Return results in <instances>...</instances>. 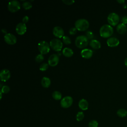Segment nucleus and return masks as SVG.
<instances>
[{
  "mask_svg": "<svg viewBox=\"0 0 127 127\" xmlns=\"http://www.w3.org/2000/svg\"><path fill=\"white\" fill-rule=\"evenodd\" d=\"M62 1L65 4L70 5L73 4L74 2V0H62Z\"/></svg>",
  "mask_w": 127,
  "mask_h": 127,
  "instance_id": "nucleus-32",
  "label": "nucleus"
},
{
  "mask_svg": "<svg viewBox=\"0 0 127 127\" xmlns=\"http://www.w3.org/2000/svg\"><path fill=\"white\" fill-rule=\"evenodd\" d=\"M88 44V39L86 36L79 35L76 37L75 40V44L79 48L86 47Z\"/></svg>",
  "mask_w": 127,
  "mask_h": 127,
  "instance_id": "nucleus-3",
  "label": "nucleus"
},
{
  "mask_svg": "<svg viewBox=\"0 0 127 127\" xmlns=\"http://www.w3.org/2000/svg\"><path fill=\"white\" fill-rule=\"evenodd\" d=\"M117 32L120 34H124L126 33L127 31V26L126 24L122 23H119L117 25L116 28Z\"/></svg>",
  "mask_w": 127,
  "mask_h": 127,
  "instance_id": "nucleus-16",
  "label": "nucleus"
},
{
  "mask_svg": "<svg viewBox=\"0 0 127 127\" xmlns=\"http://www.w3.org/2000/svg\"><path fill=\"white\" fill-rule=\"evenodd\" d=\"M117 115L121 118H124L127 116V111L123 108L119 109L117 112Z\"/></svg>",
  "mask_w": 127,
  "mask_h": 127,
  "instance_id": "nucleus-21",
  "label": "nucleus"
},
{
  "mask_svg": "<svg viewBox=\"0 0 127 127\" xmlns=\"http://www.w3.org/2000/svg\"><path fill=\"white\" fill-rule=\"evenodd\" d=\"M80 55L82 58L84 59H89L93 55V51L90 49H83L80 52Z\"/></svg>",
  "mask_w": 127,
  "mask_h": 127,
  "instance_id": "nucleus-15",
  "label": "nucleus"
},
{
  "mask_svg": "<svg viewBox=\"0 0 127 127\" xmlns=\"http://www.w3.org/2000/svg\"><path fill=\"white\" fill-rule=\"evenodd\" d=\"M7 8L11 12H15L20 8V2L17 0H12L8 3Z\"/></svg>",
  "mask_w": 127,
  "mask_h": 127,
  "instance_id": "nucleus-7",
  "label": "nucleus"
},
{
  "mask_svg": "<svg viewBox=\"0 0 127 127\" xmlns=\"http://www.w3.org/2000/svg\"><path fill=\"white\" fill-rule=\"evenodd\" d=\"M63 54L66 57H70L73 55V51L71 48L65 47L63 50Z\"/></svg>",
  "mask_w": 127,
  "mask_h": 127,
  "instance_id": "nucleus-20",
  "label": "nucleus"
},
{
  "mask_svg": "<svg viewBox=\"0 0 127 127\" xmlns=\"http://www.w3.org/2000/svg\"><path fill=\"white\" fill-rule=\"evenodd\" d=\"M72 103V98L70 96H66L61 99L60 104L61 107L64 108H68L71 106Z\"/></svg>",
  "mask_w": 127,
  "mask_h": 127,
  "instance_id": "nucleus-8",
  "label": "nucleus"
},
{
  "mask_svg": "<svg viewBox=\"0 0 127 127\" xmlns=\"http://www.w3.org/2000/svg\"><path fill=\"white\" fill-rule=\"evenodd\" d=\"M4 31V32L3 33H6V30L5 29H2V30H1V31Z\"/></svg>",
  "mask_w": 127,
  "mask_h": 127,
  "instance_id": "nucleus-38",
  "label": "nucleus"
},
{
  "mask_svg": "<svg viewBox=\"0 0 127 127\" xmlns=\"http://www.w3.org/2000/svg\"><path fill=\"white\" fill-rule=\"evenodd\" d=\"M86 36L88 39H92L94 37V34L91 31H87L85 33Z\"/></svg>",
  "mask_w": 127,
  "mask_h": 127,
  "instance_id": "nucleus-30",
  "label": "nucleus"
},
{
  "mask_svg": "<svg viewBox=\"0 0 127 127\" xmlns=\"http://www.w3.org/2000/svg\"><path fill=\"white\" fill-rule=\"evenodd\" d=\"M98 123L96 120H91L88 123V127H98Z\"/></svg>",
  "mask_w": 127,
  "mask_h": 127,
  "instance_id": "nucleus-27",
  "label": "nucleus"
},
{
  "mask_svg": "<svg viewBox=\"0 0 127 127\" xmlns=\"http://www.w3.org/2000/svg\"><path fill=\"white\" fill-rule=\"evenodd\" d=\"M49 67V64L46 63H42L40 64L39 67V69L41 71H45Z\"/></svg>",
  "mask_w": 127,
  "mask_h": 127,
  "instance_id": "nucleus-26",
  "label": "nucleus"
},
{
  "mask_svg": "<svg viewBox=\"0 0 127 127\" xmlns=\"http://www.w3.org/2000/svg\"><path fill=\"white\" fill-rule=\"evenodd\" d=\"M84 117V115L82 112H78L76 115V119L78 122L81 121Z\"/></svg>",
  "mask_w": 127,
  "mask_h": 127,
  "instance_id": "nucleus-24",
  "label": "nucleus"
},
{
  "mask_svg": "<svg viewBox=\"0 0 127 127\" xmlns=\"http://www.w3.org/2000/svg\"><path fill=\"white\" fill-rule=\"evenodd\" d=\"M124 63H125V65L127 67V58H126L125 60V62H124Z\"/></svg>",
  "mask_w": 127,
  "mask_h": 127,
  "instance_id": "nucleus-36",
  "label": "nucleus"
},
{
  "mask_svg": "<svg viewBox=\"0 0 127 127\" xmlns=\"http://www.w3.org/2000/svg\"><path fill=\"white\" fill-rule=\"evenodd\" d=\"M77 29L75 27H71L69 30V33L70 35H75L76 33Z\"/></svg>",
  "mask_w": 127,
  "mask_h": 127,
  "instance_id": "nucleus-31",
  "label": "nucleus"
},
{
  "mask_svg": "<svg viewBox=\"0 0 127 127\" xmlns=\"http://www.w3.org/2000/svg\"><path fill=\"white\" fill-rule=\"evenodd\" d=\"M4 40L7 44L9 45H14L17 41L15 36L10 33H6L5 34L4 36Z\"/></svg>",
  "mask_w": 127,
  "mask_h": 127,
  "instance_id": "nucleus-9",
  "label": "nucleus"
},
{
  "mask_svg": "<svg viewBox=\"0 0 127 127\" xmlns=\"http://www.w3.org/2000/svg\"><path fill=\"white\" fill-rule=\"evenodd\" d=\"M90 46L93 49H99L101 48V43L96 39H92L89 42Z\"/></svg>",
  "mask_w": 127,
  "mask_h": 127,
  "instance_id": "nucleus-18",
  "label": "nucleus"
},
{
  "mask_svg": "<svg viewBox=\"0 0 127 127\" xmlns=\"http://www.w3.org/2000/svg\"><path fill=\"white\" fill-rule=\"evenodd\" d=\"M126 127H127V126H126Z\"/></svg>",
  "mask_w": 127,
  "mask_h": 127,
  "instance_id": "nucleus-39",
  "label": "nucleus"
},
{
  "mask_svg": "<svg viewBox=\"0 0 127 127\" xmlns=\"http://www.w3.org/2000/svg\"><path fill=\"white\" fill-rule=\"evenodd\" d=\"M22 7L25 9H29L32 7V3L28 1H26L24 2L22 4Z\"/></svg>",
  "mask_w": 127,
  "mask_h": 127,
  "instance_id": "nucleus-23",
  "label": "nucleus"
},
{
  "mask_svg": "<svg viewBox=\"0 0 127 127\" xmlns=\"http://www.w3.org/2000/svg\"><path fill=\"white\" fill-rule=\"evenodd\" d=\"M53 33L55 36L58 38H62L64 36V29L59 26H56L53 29Z\"/></svg>",
  "mask_w": 127,
  "mask_h": 127,
  "instance_id": "nucleus-13",
  "label": "nucleus"
},
{
  "mask_svg": "<svg viewBox=\"0 0 127 127\" xmlns=\"http://www.w3.org/2000/svg\"><path fill=\"white\" fill-rule=\"evenodd\" d=\"M113 28L109 24H104L102 25L99 30L100 35L103 38H110L113 34Z\"/></svg>",
  "mask_w": 127,
  "mask_h": 127,
  "instance_id": "nucleus-1",
  "label": "nucleus"
},
{
  "mask_svg": "<svg viewBox=\"0 0 127 127\" xmlns=\"http://www.w3.org/2000/svg\"><path fill=\"white\" fill-rule=\"evenodd\" d=\"M78 107L82 110H86L88 108V103L85 99H81L78 102Z\"/></svg>",
  "mask_w": 127,
  "mask_h": 127,
  "instance_id": "nucleus-17",
  "label": "nucleus"
},
{
  "mask_svg": "<svg viewBox=\"0 0 127 127\" xmlns=\"http://www.w3.org/2000/svg\"><path fill=\"white\" fill-rule=\"evenodd\" d=\"M123 6L124 8H127V5H126L125 3H124V4H123Z\"/></svg>",
  "mask_w": 127,
  "mask_h": 127,
  "instance_id": "nucleus-37",
  "label": "nucleus"
},
{
  "mask_svg": "<svg viewBox=\"0 0 127 127\" xmlns=\"http://www.w3.org/2000/svg\"><path fill=\"white\" fill-rule=\"evenodd\" d=\"M59 62V57L56 54H52L49 57L48 64L52 66H55L57 65Z\"/></svg>",
  "mask_w": 127,
  "mask_h": 127,
  "instance_id": "nucleus-11",
  "label": "nucleus"
},
{
  "mask_svg": "<svg viewBox=\"0 0 127 127\" xmlns=\"http://www.w3.org/2000/svg\"><path fill=\"white\" fill-rule=\"evenodd\" d=\"M122 23L123 24H125L126 25V24H127V15H125L124 16L122 17Z\"/></svg>",
  "mask_w": 127,
  "mask_h": 127,
  "instance_id": "nucleus-33",
  "label": "nucleus"
},
{
  "mask_svg": "<svg viewBox=\"0 0 127 127\" xmlns=\"http://www.w3.org/2000/svg\"><path fill=\"white\" fill-rule=\"evenodd\" d=\"M50 47L56 51H60L63 47V43L59 39L54 38L52 39L50 42Z\"/></svg>",
  "mask_w": 127,
  "mask_h": 127,
  "instance_id": "nucleus-6",
  "label": "nucleus"
},
{
  "mask_svg": "<svg viewBox=\"0 0 127 127\" xmlns=\"http://www.w3.org/2000/svg\"><path fill=\"white\" fill-rule=\"evenodd\" d=\"M28 20H29V17L28 16L25 15L24 17H23V18H22V21H23V23H25L27 22L28 21Z\"/></svg>",
  "mask_w": 127,
  "mask_h": 127,
  "instance_id": "nucleus-34",
  "label": "nucleus"
},
{
  "mask_svg": "<svg viewBox=\"0 0 127 127\" xmlns=\"http://www.w3.org/2000/svg\"><path fill=\"white\" fill-rule=\"evenodd\" d=\"M117 1L119 3H120L121 4H124L125 2V1L124 0H118Z\"/></svg>",
  "mask_w": 127,
  "mask_h": 127,
  "instance_id": "nucleus-35",
  "label": "nucleus"
},
{
  "mask_svg": "<svg viewBox=\"0 0 127 127\" xmlns=\"http://www.w3.org/2000/svg\"><path fill=\"white\" fill-rule=\"evenodd\" d=\"M107 21L109 25L111 26H116L118 24L120 21L119 15L115 12L110 13L107 17Z\"/></svg>",
  "mask_w": 127,
  "mask_h": 127,
  "instance_id": "nucleus-4",
  "label": "nucleus"
},
{
  "mask_svg": "<svg viewBox=\"0 0 127 127\" xmlns=\"http://www.w3.org/2000/svg\"><path fill=\"white\" fill-rule=\"evenodd\" d=\"M10 77V71L6 68L2 69L0 72V79L2 81H6Z\"/></svg>",
  "mask_w": 127,
  "mask_h": 127,
  "instance_id": "nucleus-12",
  "label": "nucleus"
},
{
  "mask_svg": "<svg viewBox=\"0 0 127 127\" xmlns=\"http://www.w3.org/2000/svg\"><path fill=\"white\" fill-rule=\"evenodd\" d=\"M27 30V27L25 23L23 22L18 23L15 27V30L17 33L19 35L24 34Z\"/></svg>",
  "mask_w": 127,
  "mask_h": 127,
  "instance_id": "nucleus-10",
  "label": "nucleus"
},
{
  "mask_svg": "<svg viewBox=\"0 0 127 127\" xmlns=\"http://www.w3.org/2000/svg\"><path fill=\"white\" fill-rule=\"evenodd\" d=\"M44 59V57L43 56V55L41 54H38L35 58V60L37 63H40L43 61Z\"/></svg>",
  "mask_w": 127,
  "mask_h": 127,
  "instance_id": "nucleus-25",
  "label": "nucleus"
},
{
  "mask_svg": "<svg viewBox=\"0 0 127 127\" xmlns=\"http://www.w3.org/2000/svg\"><path fill=\"white\" fill-rule=\"evenodd\" d=\"M89 26V21L84 18H80L75 22V27L79 31H85Z\"/></svg>",
  "mask_w": 127,
  "mask_h": 127,
  "instance_id": "nucleus-2",
  "label": "nucleus"
},
{
  "mask_svg": "<svg viewBox=\"0 0 127 127\" xmlns=\"http://www.w3.org/2000/svg\"><path fill=\"white\" fill-rule=\"evenodd\" d=\"M51 82L50 79L46 76L43 77L41 79V84L45 88L49 87L51 84Z\"/></svg>",
  "mask_w": 127,
  "mask_h": 127,
  "instance_id": "nucleus-19",
  "label": "nucleus"
},
{
  "mask_svg": "<svg viewBox=\"0 0 127 127\" xmlns=\"http://www.w3.org/2000/svg\"><path fill=\"white\" fill-rule=\"evenodd\" d=\"M38 50L42 55L47 54L50 50V45L45 41H40L38 45Z\"/></svg>",
  "mask_w": 127,
  "mask_h": 127,
  "instance_id": "nucleus-5",
  "label": "nucleus"
},
{
  "mask_svg": "<svg viewBox=\"0 0 127 127\" xmlns=\"http://www.w3.org/2000/svg\"><path fill=\"white\" fill-rule=\"evenodd\" d=\"M10 90V88L7 85H3L2 87H1V91L3 93H7L9 92Z\"/></svg>",
  "mask_w": 127,
  "mask_h": 127,
  "instance_id": "nucleus-29",
  "label": "nucleus"
},
{
  "mask_svg": "<svg viewBox=\"0 0 127 127\" xmlns=\"http://www.w3.org/2000/svg\"><path fill=\"white\" fill-rule=\"evenodd\" d=\"M63 41L65 44H70L71 43L70 38L67 36H64L63 37Z\"/></svg>",
  "mask_w": 127,
  "mask_h": 127,
  "instance_id": "nucleus-28",
  "label": "nucleus"
},
{
  "mask_svg": "<svg viewBox=\"0 0 127 127\" xmlns=\"http://www.w3.org/2000/svg\"><path fill=\"white\" fill-rule=\"evenodd\" d=\"M107 44L110 47H115L119 45L120 41L116 37H111L107 39Z\"/></svg>",
  "mask_w": 127,
  "mask_h": 127,
  "instance_id": "nucleus-14",
  "label": "nucleus"
},
{
  "mask_svg": "<svg viewBox=\"0 0 127 127\" xmlns=\"http://www.w3.org/2000/svg\"><path fill=\"white\" fill-rule=\"evenodd\" d=\"M62 96V95L61 93L59 91H54L52 93L53 98L56 100H59L61 99Z\"/></svg>",
  "mask_w": 127,
  "mask_h": 127,
  "instance_id": "nucleus-22",
  "label": "nucleus"
}]
</instances>
